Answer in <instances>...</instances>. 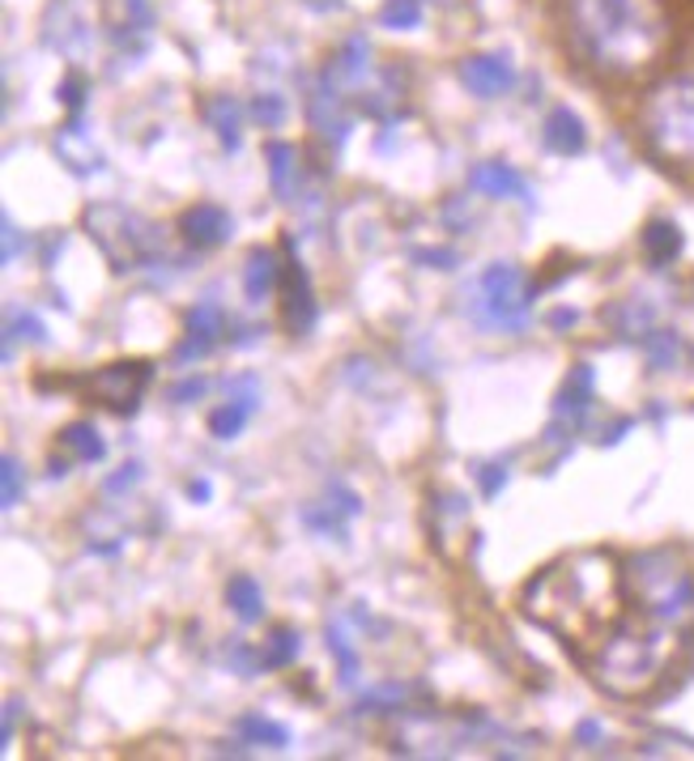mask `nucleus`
I'll list each match as a JSON object with an SVG mask.
<instances>
[{"label": "nucleus", "instance_id": "4c0bfd02", "mask_svg": "<svg viewBox=\"0 0 694 761\" xmlns=\"http://www.w3.org/2000/svg\"><path fill=\"white\" fill-rule=\"evenodd\" d=\"M209 481H193V486H188V498H193V502H209Z\"/></svg>", "mask_w": 694, "mask_h": 761}, {"label": "nucleus", "instance_id": "9b49d317", "mask_svg": "<svg viewBox=\"0 0 694 761\" xmlns=\"http://www.w3.org/2000/svg\"><path fill=\"white\" fill-rule=\"evenodd\" d=\"M588 405H592V366H571V375L562 383L555 400V426H550V438L558 430H580L583 417H588Z\"/></svg>", "mask_w": 694, "mask_h": 761}, {"label": "nucleus", "instance_id": "393cba45", "mask_svg": "<svg viewBox=\"0 0 694 761\" xmlns=\"http://www.w3.org/2000/svg\"><path fill=\"white\" fill-rule=\"evenodd\" d=\"M239 732L248 736L251 744H269V749H286L290 744V732L281 723H273V719H260V715H244Z\"/></svg>", "mask_w": 694, "mask_h": 761}, {"label": "nucleus", "instance_id": "1a4fd4ad", "mask_svg": "<svg viewBox=\"0 0 694 761\" xmlns=\"http://www.w3.org/2000/svg\"><path fill=\"white\" fill-rule=\"evenodd\" d=\"M281 315H286V327H290V336H307L311 327H315V315H320V306H315V290H311V277H307V269L290 256L286 264H281Z\"/></svg>", "mask_w": 694, "mask_h": 761}, {"label": "nucleus", "instance_id": "72a5a7b5", "mask_svg": "<svg viewBox=\"0 0 694 761\" xmlns=\"http://www.w3.org/2000/svg\"><path fill=\"white\" fill-rule=\"evenodd\" d=\"M205 392H209V383L205 379H184L175 392H170V400H175V405H184V400H200Z\"/></svg>", "mask_w": 694, "mask_h": 761}, {"label": "nucleus", "instance_id": "2f4dec72", "mask_svg": "<svg viewBox=\"0 0 694 761\" xmlns=\"http://www.w3.org/2000/svg\"><path fill=\"white\" fill-rule=\"evenodd\" d=\"M18 336H27V341H43V324H39V315H18L13 324H9V332H4V357L13 354V341Z\"/></svg>", "mask_w": 694, "mask_h": 761}, {"label": "nucleus", "instance_id": "f8f14e48", "mask_svg": "<svg viewBox=\"0 0 694 761\" xmlns=\"http://www.w3.org/2000/svg\"><path fill=\"white\" fill-rule=\"evenodd\" d=\"M179 230H184V239L193 247L209 251V247H222L226 239L235 234V218L226 213L222 205H193V209L179 218Z\"/></svg>", "mask_w": 694, "mask_h": 761}, {"label": "nucleus", "instance_id": "6ab92c4d", "mask_svg": "<svg viewBox=\"0 0 694 761\" xmlns=\"http://www.w3.org/2000/svg\"><path fill=\"white\" fill-rule=\"evenodd\" d=\"M643 256L656 269L673 264L682 256V230L673 221H648V230H643Z\"/></svg>", "mask_w": 694, "mask_h": 761}, {"label": "nucleus", "instance_id": "7c9ffc66", "mask_svg": "<svg viewBox=\"0 0 694 761\" xmlns=\"http://www.w3.org/2000/svg\"><path fill=\"white\" fill-rule=\"evenodd\" d=\"M0 477H4L0 502H4V511H13V507L22 502V463L13 460V456H4V460H0Z\"/></svg>", "mask_w": 694, "mask_h": 761}, {"label": "nucleus", "instance_id": "c756f323", "mask_svg": "<svg viewBox=\"0 0 694 761\" xmlns=\"http://www.w3.org/2000/svg\"><path fill=\"white\" fill-rule=\"evenodd\" d=\"M251 119L265 124V128H281V119H286V98H281V94H260V98L251 103Z\"/></svg>", "mask_w": 694, "mask_h": 761}, {"label": "nucleus", "instance_id": "58836bf2", "mask_svg": "<svg viewBox=\"0 0 694 761\" xmlns=\"http://www.w3.org/2000/svg\"><path fill=\"white\" fill-rule=\"evenodd\" d=\"M550 324H555V327H567V324H576V311H555V315H550Z\"/></svg>", "mask_w": 694, "mask_h": 761}, {"label": "nucleus", "instance_id": "39448f33", "mask_svg": "<svg viewBox=\"0 0 694 761\" xmlns=\"http://www.w3.org/2000/svg\"><path fill=\"white\" fill-rule=\"evenodd\" d=\"M85 230L94 247L107 256V264L115 272H137L149 269L167 256V243H163V230L149 218H141L133 209L115 205V200H103V205H90L85 209Z\"/></svg>", "mask_w": 694, "mask_h": 761}, {"label": "nucleus", "instance_id": "dca6fc26", "mask_svg": "<svg viewBox=\"0 0 694 761\" xmlns=\"http://www.w3.org/2000/svg\"><path fill=\"white\" fill-rule=\"evenodd\" d=\"M469 188L481 191V196H516V200H525L528 209H532V188L525 184V175H516L507 163H481L473 166L469 175Z\"/></svg>", "mask_w": 694, "mask_h": 761}, {"label": "nucleus", "instance_id": "5701e85b", "mask_svg": "<svg viewBox=\"0 0 694 761\" xmlns=\"http://www.w3.org/2000/svg\"><path fill=\"white\" fill-rule=\"evenodd\" d=\"M205 119H209V128L218 133V140H222L226 149H239V140H244V107L235 103V98H214L209 107H205Z\"/></svg>", "mask_w": 694, "mask_h": 761}, {"label": "nucleus", "instance_id": "4468645a", "mask_svg": "<svg viewBox=\"0 0 694 761\" xmlns=\"http://www.w3.org/2000/svg\"><path fill=\"white\" fill-rule=\"evenodd\" d=\"M222 306L218 302H196L193 311H188V332H184V345H179V362H193V357H205L214 345H218V336H222Z\"/></svg>", "mask_w": 694, "mask_h": 761}, {"label": "nucleus", "instance_id": "c85d7f7f", "mask_svg": "<svg viewBox=\"0 0 694 761\" xmlns=\"http://www.w3.org/2000/svg\"><path fill=\"white\" fill-rule=\"evenodd\" d=\"M643 350H648V362H652L656 371H665V366H673L677 354H682V341H677L673 332H652V336L643 341Z\"/></svg>", "mask_w": 694, "mask_h": 761}, {"label": "nucleus", "instance_id": "2eb2a0df", "mask_svg": "<svg viewBox=\"0 0 694 761\" xmlns=\"http://www.w3.org/2000/svg\"><path fill=\"white\" fill-rule=\"evenodd\" d=\"M541 140H546V149H550V154L576 158V154H583V145H588V133H583V119L576 115V111L555 107L550 115H546V124H541Z\"/></svg>", "mask_w": 694, "mask_h": 761}, {"label": "nucleus", "instance_id": "aec40b11", "mask_svg": "<svg viewBox=\"0 0 694 761\" xmlns=\"http://www.w3.org/2000/svg\"><path fill=\"white\" fill-rule=\"evenodd\" d=\"M60 447H64L77 463H99L107 456V442H103V435L94 430V421H73V426H64V430H60Z\"/></svg>", "mask_w": 694, "mask_h": 761}, {"label": "nucleus", "instance_id": "4be33fe9", "mask_svg": "<svg viewBox=\"0 0 694 761\" xmlns=\"http://www.w3.org/2000/svg\"><path fill=\"white\" fill-rule=\"evenodd\" d=\"M226 604H230L235 617L248 622V626L265 617V592H260V583H256L251 574H235V578L226 583Z\"/></svg>", "mask_w": 694, "mask_h": 761}, {"label": "nucleus", "instance_id": "412c9836", "mask_svg": "<svg viewBox=\"0 0 694 761\" xmlns=\"http://www.w3.org/2000/svg\"><path fill=\"white\" fill-rule=\"evenodd\" d=\"M56 154L64 158V163L73 166L77 175H90V170H99V149L85 140V133H82V124L73 119L69 128H60L56 133Z\"/></svg>", "mask_w": 694, "mask_h": 761}, {"label": "nucleus", "instance_id": "f03ea898", "mask_svg": "<svg viewBox=\"0 0 694 761\" xmlns=\"http://www.w3.org/2000/svg\"><path fill=\"white\" fill-rule=\"evenodd\" d=\"M562 22L571 52L613 82L643 77L669 48L661 0H562Z\"/></svg>", "mask_w": 694, "mask_h": 761}, {"label": "nucleus", "instance_id": "20e7f679", "mask_svg": "<svg viewBox=\"0 0 694 761\" xmlns=\"http://www.w3.org/2000/svg\"><path fill=\"white\" fill-rule=\"evenodd\" d=\"M626 596L648 622L686 634L694 629V571L677 549H643L626 566Z\"/></svg>", "mask_w": 694, "mask_h": 761}, {"label": "nucleus", "instance_id": "ddd939ff", "mask_svg": "<svg viewBox=\"0 0 694 761\" xmlns=\"http://www.w3.org/2000/svg\"><path fill=\"white\" fill-rule=\"evenodd\" d=\"M226 387H230V400H226L222 408H214V413H209V435H214V438L244 435V426H248L251 413H256V405H260V396H256V383H251V379L226 383Z\"/></svg>", "mask_w": 694, "mask_h": 761}, {"label": "nucleus", "instance_id": "0eeeda50", "mask_svg": "<svg viewBox=\"0 0 694 761\" xmlns=\"http://www.w3.org/2000/svg\"><path fill=\"white\" fill-rule=\"evenodd\" d=\"M528 302H532V285L516 264H490L477 277V320L503 332H525L528 327Z\"/></svg>", "mask_w": 694, "mask_h": 761}, {"label": "nucleus", "instance_id": "e433bc0d", "mask_svg": "<svg viewBox=\"0 0 694 761\" xmlns=\"http://www.w3.org/2000/svg\"><path fill=\"white\" fill-rule=\"evenodd\" d=\"M13 719H18V702H9V707H4V728H0V740H4V744L13 740Z\"/></svg>", "mask_w": 694, "mask_h": 761}, {"label": "nucleus", "instance_id": "c9c22d12", "mask_svg": "<svg viewBox=\"0 0 694 761\" xmlns=\"http://www.w3.org/2000/svg\"><path fill=\"white\" fill-rule=\"evenodd\" d=\"M82 94H85V82H82V77H73V82H64V90H60V98H64V107L73 111V115H82V103H85Z\"/></svg>", "mask_w": 694, "mask_h": 761}, {"label": "nucleus", "instance_id": "ea45409f", "mask_svg": "<svg viewBox=\"0 0 694 761\" xmlns=\"http://www.w3.org/2000/svg\"><path fill=\"white\" fill-rule=\"evenodd\" d=\"M597 736H601V728H597V723H580V740H583V744H592Z\"/></svg>", "mask_w": 694, "mask_h": 761}, {"label": "nucleus", "instance_id": "9d476101", "mask_svg": "<svg viewBox=\"0 0 694 761\" xmlns=\"http://www.w3.org/2000/svg\"><path fill=\"white\" fill-rule=\"evenodd\" d=\"M460 82L477 98H499V94H507L516 85V64H511V55L503 52L465 55L460 60Z\"/></svg>", "mask_w": 694, "mask_h": 761}, {"label": "nucleus", "instance_id": "423d86ee", "mask_svg": "<svg viewBox=\"0 0 694 761\" xmlns=\"http://www.w3.org/2000/svg\"><path fill=\"white\" fill-rule=\"evenodd\" d=\"M639 119H643V140L656 158L673 166H694V77H673L656 85Z\"/></svg>", "mask_w": 694, "mask_h": 761}, {"label": "nucleus", "instance_id": "bb28decb", "mask_svg": "<svg viewBox=\"0 0 694 761\" xmlns=\"http://www.w3.org/2000/svg\"><path fill=\"white\" fill-rule=\"evenodd\" d=\"M329 651H333L336 664H341V680L354 685V677H359V651H354V643H350V634H345L341 622L329 626Z\"/></svg>", "mask_w": 694, "mask_h": 761}, {"label": "nucleus", "instance_id": "f257e3e1", "mask_svg": "<svg viewBox=\"0 0 694 761\" xmlns=\"http://www.w3.org/2000/svg\"><path fill=\"white\" fill-rule=\"evenodd\" d=\"M626 574L610 553H567L525 587V613L567 643L580 664L626 622Z\"/></svg>", "mask_w": 694, "mask_h": 761}, {"label": "nucleus", "instance_id": "f704fd0d", "mask_svg": "<svg viewBox=\"0 0 694 761\" xmlns=\"http://www.w3.org/2000/svg\"><path fill=\"white\" fill-rule=\"evenodd\" d=\"M137 481H141V463H124V468H120V477H112V481H107V493L133 490Z\"/></svg>", "mask_w": 694, "mask_h": 761}, {"label": "nucleus", "instance_id": "6e6552de", "mask_svg": "<svg viewBox=\"0 0 694 761\" xmlns=\"http://www.w3.org/2000/svg\"><path fill=\"white\" fill-rule=\"evenodd\" d=\"M149 383H154V366L149 362H115V366H103L90 379V396L99 405H107L112 413H137Z\"/></svg>", "mask_w": 694, "mask_h": 761}, {"label": "nucleus", "instance_id": "f3484780", "mask_svg": "<svg viewBox=\"0 0 694 761\" xmlns=\"http://www.w3.org/2000/svg\"><path fill=\"white\" fill-rule=\"evenodd\" d=\"M265 163H269V184H273V196L294 205L299 200V149L286 145V140H269L265 145Z\"/></svg>", "mask_w": 694, "mask_h": 761}, {"label": "nucleus", "instance_id": "473e14b6", "mask_svg": "<svg viewBox=\"0 0 694 761\" xmlns=\"http://www.w3.org/2000/svg\"><path fill=\"white\" fill-rule=\"evenodd\" d=\"M503 486H507V468H499V463H486V468H481V493H486V498H495Z\"/></svg>", "mask_w": 694, "mask_h": 761}, {"label": "nucleus", "instance_id": "a211bd4d", "mask_svg": "<svg viewBox=\"0 0 694 761\" xmlns=\"http://www.w3.org/2000/svg\"><path fill=\"white\" fill-rule=\"evenodd\" d=\"M281 290V264L273 251H265V247H256L248 256V264H244V294H248L251 306H260L265 299H273Z\"/></svg>", "mask_w": 694, "mask_h": 761}, {"label": "nucleus", "instance_id": "b1692460", "mask_svg": "<svg viewBox=\"0 0 694 761\" xmlns=\"http://www.w3.org/2000/svg\"><path fill=\"white\" fill-rule=\"evenodd\" d=\"M303 651V634L294 626H273L260 647V668H290Z\"/></svg>", "mask_w": 694, "mask_h": 761}, {"label": "nucleus", "instance_id": "7ed1b4c3", "mask_svg": "<svg viewBox=\"0 0 694 761\" xmlns=\"http://www.w3.org/2000/svg\"><path fill=\"white\" fill-rule=\"evenodd\" d=\"M677 638H682L677 629L656 626V622H648L639 613V617H626L622 626L613 629L583 668L597 677L601 689H610L618 698H639L669 673Z\"/></svg>", "mask_w": 694, "mask_h": 761}, {"label": "nucleus", "instance_id": "cd10ccee", "mask_svg": "<svg viewBox=\"0 0 694 761\" xmlns=\"http://www.w3.org/2000/svg\"><path fill=\"white\" fill-rule=\"evenodd\" d=\"M405 698H410V689L392 680V685H375L371 694H362L359 707L371 710V715H392V710H401V702H405Z\"/></svg>", "mask_w": 694, "mask_h": 761}, {"label": "nucleus", "instance_id": "a878e982", "mask_svg": "<svg viewBox=\"0 0 694 761\" xmlns=\"http://www.w3.org/2000/svg\"><path fill=\"white\" fill-rule=\"evenodd\" d=\"M380 27L384 30H417L422 27V0H384V9H380Z\"/></svg>", "mask_w": 694, "mask_h": 761}]
</instances>
